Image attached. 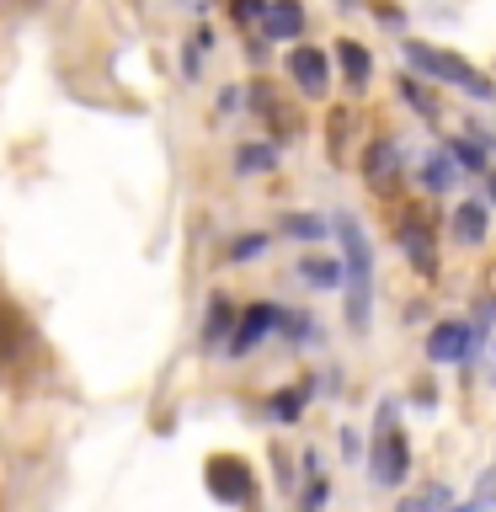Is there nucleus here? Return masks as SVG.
Instances as JSON below:
<instances>
[{
	"label": "nucleus",
	"instance_id": "nucleus-18",
	"mask_svg": "<svg viewBox=\"0 0 496 512\" xmlns=\"http://www.w3.org/2000/svg\"><path fill=\"white\" fill-rule=\"evenodd\" d=\"M448 155H454L464 171H486V150H480V144H470V139H459V144H454V150H448Z\"/></svg>",
	"mask_w": 496,
	"mask_h": 512
},
{
	"label": "nucleus",
	"instance_id": "nucleus-22",
	"mask_svg": "<svg viewBox=\"0 0 496 512\" xmlns=\"http://www.w3.org/2000/svg\"><path fill=\"white\" fill-rule=\"evenodd\" d=\"M262 6H267V0H235V16H240V22H251V16H262Z\"/></svg>",
	"mask_w": 496,
	"mask_h": 512
},
{
	"label": "nucleus",
	"instance_id": "nucleus-16",
	"mask_svg": "<svg viewBox=\"0 0 496 512\" xmlns=\"http://www.w3.org/2000/svg\"><path fill=\"white\" fill-rule=\"evenodd\" d=\"M235 166L246 171V176H262V171L278 166V150H272V144H240V150H235Z\"/></svg>",
	"mask_w": 496,
	"mask_h": 512
},
{
	"label": "nucleus",
	"instance_id": "nucleus-8",
	"mask_svg": "<svg viewBox=\"0 0 496 512\" xmlns=\"http://www.w3.org/2000/svg\"><path fill=\"white\" fill-rule=\"evenodd\" d=\"M288 75L299 80L304 96L326 91V59H320V48H294V54H288Z\"/></svg>",
	"mask_w": 496,
	"mask_h": 512
},
{
	"label": "nucleus",
	"instance_id": "nucleus-19",
	"mask_svg": "<svg viewBox=\"0 0 496 512\" xmlns=\"http://www.w3.org/2000/svg\"><path fill=\"white\" fill-rule=\"evenodd\" d=\"M272 411H278L283 422H294V416L304 411V390H283V395H272Z\"/></svg>",
	"mask_w": 496,
	"mask_h": 512
},
{
	"label": "nucleus",
	"instance_id": "nucleus-24",
	"mask_svg": "<svg viewBox=\"0 0 496 512\" xmlns=\"http://www.w3.org/2000/svg\"><path fill=\"white\" fill-rule=\"evenodd\" d=\"M491 192H496V171H491Z\"/></svg>",
	"mask_w": 496,
	"mask_h": 512
},
{
	"label": "nucleus",
	"instance_id": "nucleus-5",
	"mask_svg": "<svg viewBox=\"0 0 496 512\" xmlns=\"http://www.w3.org/2000/svg\"><path fill=\"white\" fill-rule=\"evenodd\" d=\"M208 491H214L219 502H246L251 496V470L240 459H214L208 464Z\"/></svg>",
	"mask_w": 496,
	"mask_h": 512
},
{
	"label": "nucleus",
	"instance_id": "nucleus-2",
	"mask_svg": "<svg viewBox=\"0 0 496 512\" xmlns=\"http://www.w3.org/2000/svg\"><path fill=\"white\" fill-rule=\"evenodd\" d=\"M406 59H411V70H422V75H432V80H443V86L470 91V96H480V102H491V96H496L491 80L480 75L470 59L448 54V48H432V43H406Z\"/></svg>",
	"mask_w": 496,
	"mask_h": 512
},
{
	"label": "nucleus",
	"instance_id": "nucleus-21",
	"mask_svg": "<svg viewBox=\"0 0 496 512\" xmlns=\"http://www.w3.org/2000/svg\"><path fill=\"white\" fill-rule=\"evenodd\" d=\"M262 246H267V240H262V235H246V240H235V251H230V262H251V256H256V251H262Z\"/></svg>",
	"mask_w": 496,
	"mask_h": 512
},
{
	"label": "nucleus",
	"instance_id": "nucleus-7",
	"mask_svg": "<svg viewBox=\"0 0 496 512\" xmlns=\"http://www.w3.org/2000/svg\"><path fill=\"white\" fill-rule=\"evenodd\" d=\"M272 326H278V310H272V304H256V310L240 315V326L230 331V352H235V358H240V352H251Z\"/></svg>",
	"mask_w": 496,
	"mask_h": 512
},
{
	"label": "nucleus",
	"instance_id": "nucleus-3",
	"mask_svg": "<svg viewBox=\"0 0 496 512\" xmlns=\"http://www.w3.org/2000/svg\"><path fill=\"white\" fill-rule=\"evenodd\" d=\"M411 475V448L400 432L395 406H379V427H374V480L379 486H400Z\"/></svg>",
	"mask_w": 496,
	"mask_h": 512
},
{
	"label": "nucleus",
	"instance_id": "nucleus-1",
	"mask_svg": "<svg viewBox=\"0 0 496 512\" xmlns=\"http://www.w3.org/2000/svg\"><path fill=\"white\" fill-rule=\"evenodd\" d=\"M336 240H342V283H347V320L352 331H368V304H374V246L352 214H336Z\"/></svg>",
	"mask_w": 496,
	"mask_h": 512
},
{
	"label": "nucleus",
	"instance_id": "nucleus-12",
	"mask_svg": "<svg viewBox=\"0 0 496 512\" xmlns=\"http://www.w3.org/2000/svg\"><path fill=\"white\" fill-rule=\"evenodd\" d=\"M363 166H368V182H374V187H395L400 150H395L390 139H379V144H368V160H363Z\"/></svg>",
	"mask_w": 496,
	"mask_h": 512
},
{
	"label": "nucleus",
	"instance_id": "nucleus-11",
	"mask_svg": "<svg viewBox=\"0 0 496 512\" xmlns=\"http://www.w3.org/2000/svg\"><path fill=\"white\" fill-rule=\"evenodd\" d=\"M230 331H235V304L214 294V304H208V315H203V342L208 347H230Z\"/></svg>",
	"mask_w": 496,
	"mask_h": 512
},
{
	"label": "nucleus",
	"instance_id": "nucleus-13",
	"mask_svg": "<svg viewBox=\"0 0 496 512\" xmlns=\"http://www.w3.org/2000/svg\"><path fill=\"white\" fill-rule=\"evenodd\" d=\"M459 182V160L448 155V150H432L427 160H422V187L427 192H448Z\"/></svg>",
	"mask_w": 496,
	"mask_h": 512
},
{
	"label": "nucleus",
	"instance_id": "nucleus-14",
	"mask_svg": "<svg viewBox=\"0 0 496 512\" xmlns=\"http://www.w3.org/2000/svg\"><path fill=\"white\" fill-rule=\"evenodd\" d=\"M454 235L464 240V246L486 240V208H480V203H464V208H454Z\"/></svg>",
	"mask_w": 496,
	"mask_h": 512
},
{
	"label": "nucleus",
	"instance_id": "nucleus-20",
	"mask_svg": "<svg viewBox=\"0 0 496 512\" xmlns=\"http://www.w3.org/2000/svg\"><path fill=\"white\" fill-rule=\"evenodd\" d=\"M283 230H288V235L315 240V235H326V224H320V219H299V214H288V219H283Z\"/></svg>",
	"mask_w": 496,
	"mask_h": 512
},
{
	"label": "nucleus",
	"instance_id": "nucleus-10",
	"mask_svg": "<svg viewBox=\"0 0 496 512\" xmlns=\"http://www.w3.org/2000/svg\"><path fill=\"white\" fill-rule=\"evenodd\" d=\"M299 27H304L299 0H267L262 6V32L267 38H299Z\"/></svg>",
	"mask_w": 496,
	"mask_h": 512
},
{
	"label": "nucleus",
	"instance_id": "nucleus-23",
	"mask_svg": "<svg viewBox=\"0 0 496 512\" xmlns=\"http://www.w3.org/2000/svg\"><path fill=\"white\" fill-rule=\"evenodd\" d=\"M454 512H480V507H454Z\"/></svg>",
	"mask_w": 496,
	"mask_h": 512
},
{
	"label": "nucleus",
	"instance_id": "nucleus-17",
	"mask_svg": "<svg viewBox=\"0 0 496 512\" xmlns=\"http://www.w3.org/2000/svg\"><path fill=\"white\" fill-rule=\"evenodd\" d=\"M299 272H304L310 283H320V288L342 283V262H299Z\"/></svg>",
	"mask_w": 496,
	"mask_h": 512
},
{
	"label": "nucleus",
	"instance_id": "nucleus-6",
	"mask_svg": "<svg viewBox=\"0 0 496 512\" xmlns=\"http://www.w3.org/2000/svg\"><path fill=\"white\" fill-rule=\"evenodd\" d=\"M400 246H406V256H411V267L416 272H432L438 262H432V224H427V214H411L400 219Z\"/></svg>",
	"mask_w": 496,
	"mask_h": 512
},
{
	"label": "nucleus",
	"instance_id": "nucleus-9",
	"mask_svg": "<svg viewBox=\"0 0 496 512\" xmlns=\"http://www.w3.org/2000/svg\"><path fill=\"white\" fill-rule=\"evenodd\" d=\"M251 102H256V112H262V118L272 123V134H278V139H294V134H299V112L288 107L283 96H272L267 86H256Z\"/></svg>",
	"mask_w": 496,
	"mask_h": 512
},
{
	"label": "nucleus",
	"instance_id": "nucleus-4",
	"mask_svg": "<svg viewBox=\"0 0 496 512\" xmlns=\"http://www.w3.org/2000/svg\"><path fill=\"white\" fill-rule=\"evenodd\" d=\"M475 347V331L464 326V320H443V326H432L427 336V358L432 363H464Z\"/></svg>",
	"mask_w": 496,
	"mask_h": 512
},
{
	"label": "nucleus",
	"instance_id": "nucleus-15",
	"mask_svg": "<svg viewBox=\"0 0 496 512\" xmlns=\"http://www.w3.org/2000/svg\"><path fill=\"white\" fill-rule=\"evenodd\" d=\"M336 59H342V70H347V80H352V86H368V75H374V64H368L363 43L342 38V48H336Z\"/></svg>",
	"mask_w": 496,
	"mask_h": 512
},
{
	"label": "nucleus",
	"instance_id": "nucleus-25",
	"mask_svg": "<svg viewBox=\"0 0 496 512\" xmlns=\"http://www.w3.org/2000/svg\"><path fill=\"white\" fill-rule=\"evenodd\" d=\"M342 6H347V0H342Z\"/></svg>",
	"mask_w": 496,
	"mask_h": 512
}]
</instances>
